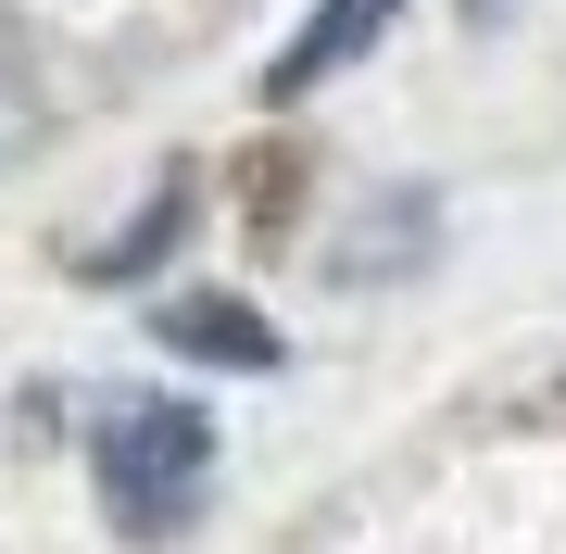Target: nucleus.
Listing matches in <instances>:
<instances>
[{"mask_svg":"<svg viewBox=\"0 0 566 554\" xmlns=\"http://www.w3.org/2000/svg\"><path fill=\"white\" fill-rule=\"evenodd\" d=\"M390 13H403V0H327V13L303 25V39L277 51V76H264V88H277V102H303L315 76H340L353 51H378V25H390Z\"/></svg>","mask_w":566,"mask_h":554,"instance_id":"nucleus-2","label":"nucleus"},{"mask_svg":"<svg viewBox=\"0 0 566 554\" xmlns=\"http://www.w3.org/2000/svg\"><path fill=\"white\" fill-rule=\"evenodd\" d=\"M491 13H504V0H465V25H491Z\"/></svg>","mask_w":566,"mask_h":554,"instance_id":"nucleus-4","label":"nucleus"},{"mask_svg":"<svg viewBox=\"0 0 566 554\" xmlns=\"http://www.w3.org/2000/svg\"><path fill=\"white\" fill-rule=\"evenodd\" d=\"M164 328H177L189 353H240V366H264V353H277V341L252 328V315H227V303H177V315H164Z\"/></svg>","mask_w":566,"mask_h":554,"instance_id":"nucleus-3","label":"nucleus"},{"mask_svg":"<svg viewBox=\"0 0 566 554\" xmlns=\"http://www.w3.org/2000/svg\"><path fill=\"white\" fill-rule=\"evenodd\" d=\"M202 479H214V416L202 404L151 390V404H114L102 416V504L126 516V530L164 542L189 504H202Z\"/></svg>","mask_w":566,"mask_h":554,"instance_id":"nucleus-1","label":"nucleus"}]
</instances>
